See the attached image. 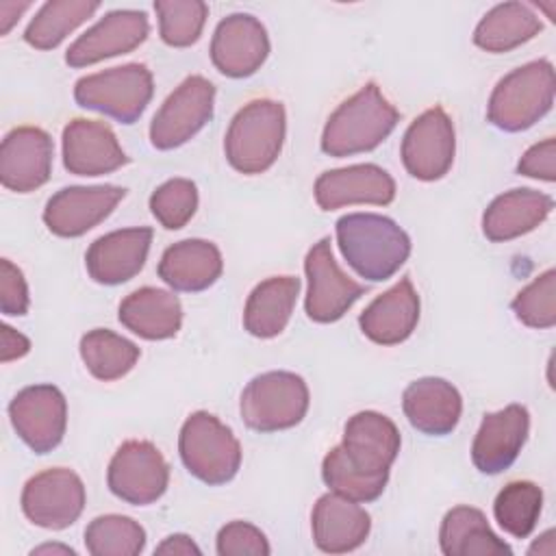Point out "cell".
Wrapping results in <instances>:
<instances>
[{"instance_id":"cell-1","label":"cell","mask_w":556,"mask_h":556,"mask_svg":"<svg viewBox=\"0 0 556 556\" xmlns=\"http://www.w3.org/2000/svg\"><path fill=\"white\" fill-rule=\"evenodd\" d=\"M337 243L348 265L365 280L391 278L410 254L408 235L384 215L350 213L337 222Z\"/></svg>"},{"instance_id":"cell-2","label":"cell","mask_w":556,"mask_h":556,"mask_svg":"<svg viewBox=\"0 0 556 556\" xmlns=\"http://www.w3.org/2000/svg\"><path fill=\"white\" fill-rule=\"evenodd\" d=\"M397 119V109L382 96L378 85L367 83L328 117L321 132V150L330 156L369 152L391 135Z\"/></svg>"},{"instance_id":"cell-3","label":"cell","mask_w":556,"mask_h":556,"mask_svg":"<svg viewBox=\"0 0 556 556\" xmlns=\"http://www.w3.org/2000/svg\"><path fill=\"white\" fill-rule=\"evenodd\" d=\"M285 106L269 98L248 102L232 117L224 150L228 163L241 174H261L269 169L285 143Z\"/></svg>"},{"instance_id":"cell-4","label":"cell","mask_w":556,"mask_h":556,"mask_svg":"<svg viewBox=\"0 0 556 556\" xmlns=\"http://www.w3.org/2000/svg\"><path fill=\"white\" fill-rule=\"evenodd\" d=\"M554 104V65L547 59L530 61L506 74L491 91L486 117L506 132L534 126Z\"/></svg>"},{"instance_id":"cell-5","label":"cell","mask_w":556,"mask_h":556,"mask_svg":"<svg viewBox=\"0 0 556 556\" xmlns=\"http://www.w3.org/2000/svg\"><path fill=\"white\" fill-rule=\"evenodd\" d=\"M182 465L206 484H226L241 467V445L232 430L206 410L191 413L178 437Z\"/></svg>"},{"instance_id":"cell-6","label":"cell","mask_w":556,"mask_h":556,"mask_svg":"<svg viewBox=\"0 0 556 556\" xmlns=\"http://www.w3.org/2000/svg\"><path fill=\"white\" fill-rule=\"evenodd\" d=\"M152 93V74L143 63H126L96 72L78 78L74 85L78 106L109 115L119 124L137 122L150 104Z\"/></svg>"},{"instance_id":"cell-7","label":"cell","mask_w":556,"mask_h":556,"mask_svg":"<svg viewBox=\"0 0 556 556\" xmlns=\"http://www.w3.org/2000/svg\"><path fill=\"white\" fill-rule=\"evenodd\" d=\"M239 410L243 424L256 432L293 428L308 410V387L293 371H265L248 382Z\"/></svg>"},{"instance_id":"cell-8","label":"cell","mask_w":556,"mask_h":556,"mask_svg":"<svg viewBox=\"0 0 556 556\" xmlns=\"http://www.w3.org/2000/svg\"><path fill=\"white\" fill-rule=\"evenodd\" d=\"M215 87L204 76L185 78L161 104L150 124V141L156 150H174L200 132L213 117Z\"/></svg>"},{"instance_id":"cell-9","label":"cell","mask_w":556,"mask_h":556,"mask_svg":"<svg viewBox=\"0 0 556 556\" xmlns=\"http://www.w3.org/2000/svg\"><path fill=\"white\" fill-rule=\"evenodd\" d=\"M109 489L115 497L132 506L156 502L169 482V467L150 441H126L117 447L106 471Z\"/></svg>"},{"instance_id":"cell-10","label":"cell","mask_w":556,"mask_h":556,"mask_svg":"<svg viewBox=\"0 0 556 556\" xmlns=\"http://www.w3.org/2000/svg\"><path fill=\"white\" fill-rule=\"evenodd\" d=\"M308 291L304 300L306 315L317 324L341 319L348 308L367 291L365 285L352 280L337 265L330 248V237L319 239L304 258Z\"/></svg>"},{"instance_id":"cell-11","label":"cell","mask_w":556,"mask_h":556,"mask_svg":"<svg viewBox=\"0 0 556 556\" xmlns=\"http://www.w3.org/2000/svg\"><path fill=\"white\" fill-rule=\"evenodd\" d=\"M85 508V484L67 467L35 473L22 491V510L39 528L65 530Z\"/></svg>"},{"instance_id":"cell-12","label":"cell","mask_w":556,"mask_h":556,"mask_svg":"<svg viewBox=\"0 0 556 556\" xmlns=\"http://www.w3.org/2000/svg\"><path fill=\"white\" fill-rule=\"evenodd\" d=\"M9 417L17 437L35 454H48L63 441L67 402L54 384H33L11 400Z\"/></svg>"},{"instance_id":"cell-13","label":"cell","mask_w":556,"mask_h":556,"mask_svg":"<svg viewBox=\"0 0 556 556\" xmlns=\"http://www.w3.org/2000/svg\"><path fill=\"white\" fill-rule=\"evenodd\" d=\"M456 152L454 124L441 106L424 111L404 132L402 139V163L406 172L417 180L443 178Z\"/></svg>"},{"instance_id":"cell-14","label":"cell","mask_w":556,"mask_h":556,"mask_svg":"<svg viewBox=\"0 0 556 556\" xmlns=\"http://www.w3.org/2000/svg\"><path fill=\"white\" fill-rule=\"evenodd\" d=\"M124 195L117 185L65 187L46 202L43 224L56 237H80L104 222Z\"/></svg>"},{"instance_id":"cell-15","label":"cell","mask_w":556,"mask_h":556,"mask_svg":"<svg viewBox=\"0 0 556 556\" xmlns=\"http://www.w3.org/2000/svg\"><path fill=\"white\" fill-rule=\"evenodd\" d=\"M267 54L269 37L254 15L232 13L217 24L211 39V61L224 76H252L265 63Z\"/></svg>"},{"instance_id":"cell-16","label":"cell","mask_w":556,"mask_h":556,"mask_svg":"<svg viewBox=\"0 0 556 556\" xmlns=\"http://www.w3.org/2000/svg\"><path fill=\"white\" fill-rule=\"evenodd\" d=\"M52 139L37 126L9 130L0 146V180L9 191L28 193L48 182L52 172Z\"/></svg>"},{"instance_id":"cell-17","label":"cell","mask_w":556,"mask_h":556,"mask_svg":"<svg viewBox=\"0 0 556 556\" xmlns=\"http://www.w3.org/2000/svg\"><path fill=\"white\" fill-rule=\"evenodd\" d=\"M148 33L150 24L143 11H111L67 48L65 61L72 67H87L109 56L126 54L143 43Z\"/></svg>"},{"instance_id":"cell-18","label":"cell","mask_w":556,"mask_h":556,"mask_svg":"<svg viewBox=\"0 0 556 556\" xmlns=\"http://www.w3.org/2000/svg\"><path fill=\"white\" fill-rule=\"evenodd\" d=\"M530 430L528 408L508 404L497 413H486L471 445V460L478 471L495 476L506 471L519 456Z\"/></svg>"},{"instance_id":"cell-19","label":"cell","mask_w":556,"mask_h":556,"mask_svg":"<svg viewBox=\"0 0 556 556\" xmlns=\"http://www.w3.org/2000/svg\"><path fill=\"white\" fill-rule=\"evenodd\" d=\"M128 163L109 124L76 117L63 128V165L76 176H102Z\"/></svg>"},{"instance_id":"cell-20","label":"cell","mask_w":556,"mask_h":556,"mask_svg":"<svg viewBox=\"0 0 556 556\" xmlns=\"http://www.w3.org/2000/svg\"><path fill=\"white\" fill-rule=\"evenodd\" d=\"M315 202L321 211H334L345 204H391L395 180L387 169L374 163L350 165L324 172L315 180Z\"/></svg>"},{"instance_id":"cell-21","label":"cell","mask_w":556,"mask_h":556,"mask_svg":"<svg viewBox=\"0 0 556 556\" xmlns=\"http://www.w3.org/2000/svg\"><path fill=\"white\" fill-rule=\"evenodd\" d=\"M400 432L395 424L376 410H361L352 415L343 428L341 450L356 469L382 476L389 473L400 452Z\"/></svg>"},{"instance_id":"cell-22","label":"cell","mask_w":556,"mask_h":556,"mask_svg":"<svg viewBox=\"0 0 556 556\" xmlns=\"http://www.w3.org/2000/svg\"><path fill=\"white\" fill-rule=\"evenodd\" d=\"M150 243L152 228L148 226L102 235L85 254L87 271L100 285H122L143 269Z\"/></svg>"},{"instance_id":"cell-23","label":"cell","mask_w":556,"mask_h":556,"mask_svg":"<svg viewBox=\"0 0 556 556\" xmlns=\"http://www.w3.org/2000/svg\"><path fill=\"white\" fill-rule=\"evenodd\" d=\"M313 541L326 554H345L361 547L371 530L369 513L334 491L321 495L311 515Z\"/></svg>"},{"instance_id":"cell-24","label":"cell","mask_w":556,"mask_h":556,"mask_svg":"<svg viewBox=\"0 0 556 556\" xmlns=\"http://www.w3.org/2000/svg\"><path fill=\"white\" fill-rule=\"evenodd\" d=\"M402 408L415 430L430 437H445L458 426L463 397L452 382L426 376L404 389Z\"/></svg>"},{"instance_id":"cell-25","label":"cell","mask_w":556,"mask_h":556,"mask_svg":"<svg viewBox=\"0 0 556 556\" xmlns=\"http://www.w3.org/2000/svg\"><path fill=\"white\" fill-rule=\"evenodd\" d=\"M419 321V295L408 276L378 295L358 317L361 330L378 345L406 341Z\"/></svg>"},{"instance_id":"cell-26","label":"cell","mask_w":556,"mask_h":556,"mask_svg":"<svg viewBox=\"0 0 556 556\" xmlns=\"http://www.w3.org/2000/svg\"><path fill=\"white\" fill-rule=\"evenodd\" d=\"M224 269L222 252L206 239H182L169 245L159 261V278L174 291H204Z\"/></svg>"},{"instance_id":"cell-27","label":"cell","mask_w":556,"mask_h":556,"mask_svg":"<svg viewBox=\"0 0 556 556\" xmlns=\"http://www.w3.org/2000/svg\"><path fill=\"white\" fill-rule=\"evenodd\" d=\"M554 200L534 189H510L497 195L482 215V232L489 241L517 239L547 219Z\"/></svg>"},{"instance_id":"cell-28","label":"cell","mask_w":556,"mask_h":556,"mask_svg":"<svg viewBox=\"0 0 556 556\" xmlns=\"http://www.w3.org/2000/svg\"><path fill=\"white\" fill-rule=\"evenodd\" d=\"M122 326L148 341L172 339L178 334L182 324L180 300L159 287H141L128 293L117 313Z\"/></svg>"},{"instance_id":"cell-29","label":"cell","mask_w":556,"mask_h":556,"mask_svg":"<svg viewBox=\"0 0 556 556\" xmlns=\"http://www.w3.org/2000/svg\"><path fill=\"white\" fill-rule=\"evenodd\" d=\"M300 293V280L295 276H271L258 282L243 311V326L258 339L278 337L293 313Z\"/></svg>"},{"instance_id":"cell-30","label":"cell","mask_w":556,"mask_h":556,"mask_svg":"<svg viewBox=\"0 0 556 556\" xmlns=\"http://www.w3.org/2000/svg\"><path fill=\"white\" fill-rule=\"evenodd\" d=\"M445 556H510L513 549L489 526L482 510L456 506L445 513L439 530Z\"/></svg>"},{"instance_id":"cell-31","label":"cell","mask_w":556,"mask_h":556,"mask_svg":"<svg viewBox=\"0 0 556 556\" xmlns=\"http://www.w3.org/2000/svg\"><path fill=\"white\" fill-rule=\"evenodd\" d=\"M543 24L526 2L495 4L476 26L473 43L486 52H508L541 33Z\"/></svg>"},{"instance_id":"cell-32","label":"cell","mask_w":556,"mask_h":556,"mask_svg":"<svg viewBox=\"0 0 556 556\" xmlns=\"http://www.w3.org/2000/svg\"><path fill=\"white\" fill-rule=\"evenodd\" d=\"M139 348L109 328H96L80 339V358L89 374L102 382L126 376L139 361Z\"/></svg>"},{"instance_id":"cell-33","label":"cell","mask_w":556,"mask_h":556,"mask_svg":"<svg viewBox=\"0 0 556 556\" xmlns=\"http://www.w3.org/2000/svg\"><path fill=\"white\" fill-rule=\"evenodd\" d=\"M98 9H100V2L50 0L37 11V15L26 26L24 39L37 50H52L72 30H76L83 22H87Z\"/></svg>"},{"instance_id":"cell-34","label":"cell","mask_w":556,"mask_h":556,"mask_svg":"<svg viewBox=\"0 0 556 556\" xmlns=\"http://www.w3.org/2000/svg\"><path fill=\"white\" fill-rule=\"evenodd\" d=\"M543 508V491L528 480L508 482L493 502L495 521L515 539H526L536 528Z\"/></svg>"},{"instance_id":"cell-35","label":"cell","mask_w":556,"mask_h":556,"mask_svg":"<svg viewBox=\"0 0 556 556\" xmlns=\"http://www.w3.org/2000/svg\"><path fill=\"white\" fill-rule=\"evenodd\" d=\"M91 556H137L146 547V530L124 515H100L85 530Z\"/></svg>"},{"instance_id":"cell-36","label":"cell","mask_w":556,"mask_h":556,"mask_svg":"<svg viewBox=\"0 0 556 556\" xmlns=\"http://www.w3.org/2000/svg\"><path fill=\"white\" fill-rule=\"evenodd\" d=\"M321 478L330 486V491L354 500L358 504L374 502L384 493V486L389 482V473L382 476H371L354 465L348 463L341 445L332 447L321 463Z\"/></svg>"},{"instance_id":"cell-37","label":"cell","mask_w":556,"mask_h":556,"mask_svg":"<svg viewBox=\"0 0 556 556\" xmlns=\"http://www.w3.org/2000/svg\"><path fill=\"white\" fill-rule=\"evenodd\" d=\"M159 33L167 46L187 48L202 35L208 7L202 0H156Z\"/></svg>"},{"instance_id":"cell-38","label":"cell","mask_w":556,"mask_h":556,"mask_svg":"<svg viewBox=\"0 0 556 556\" xmlns=\"http://www.w3.org/2000/svg\"><path fill=\"white\" fill-rule=\"evenodd\" d=\"M198 208V187L189 178H172L150 195V211L167 230L182 228Z\"/></svg>"},{"instance_id":"cell-39","label":"cell","mask_w":556,"mask_h":556,"mask_svg":"<svg viewBox=\"0 0 556 556\" xmlns=\"http://www.w3.org/2000/svg\"><path fill=\"white\" fill-rule=\"evenodd\" d=\"M513 311L530 328H552L556 324V271L547 269L523 287L513 300Z\"/></svg>"},{"instance_id":"cell-40","label":"cell","mask_w":556,"mask_h":556,"mask_svg":"<svg viewBox=\"0 0 556 556\" xmlns=\"http://www.w3.org/2000/svg\"><path fill=\"white\" fill-rule=\"evenodd\" d=\"M219 556H267L271 552L265 534L248 521H230L217 532Z\"/></svg>"},{"instance_id":"cell-41","label":"cell","mask_w":556,"mask_h":556,"mask_svg":"<svg viewBox=\"0 0 556 556\" xmlns=\"http://www.w3.org/2000/svg\"><path fill=\"white\" fill-rule=\"evenodd\" d=\"M28 287L24 274L9 258L0 261V308L4 315L28 313Z\"/></svg>"},{"instance_id":"cell-42","label":"cell","mask_w":556,"mask_h":556,"mask_svg":"<svg viewBox=\"0 0 556 556\" xmlns=\"http://www.w3.org/2000/svg\"><path fill=\"white\" fill-rule=\"evenodd\" d=\"M517 172L528 178H539L545 182L556 180V141L547 137L530 146L517 163Z\"/></svg>"},{"instance_id":"cell-43","label":"cell","mask_w":556,"mask_h":556,"mask_svg":"<svg viewBox=\"0 0 556 556\" xmlns=\"http://www.w3.org/2000/svg\"><path fill=\"white\" fill-rule=\"evenodd\" d=\"M28 350H30V341L22 332H17V330H13L11 326L4 324L2 326V354H0V361L9 363L13 358H22L24 354H28Z\"/></svg>"},{"instance_id":"cell-44","label":"cell","mask_w":556,"mask_h":556,"mask_svg":"<svg viewBox=\"0 0 556 556\" xmlns=\"http://www.w3.org/2000/svg\"><path fill=\"white\" fill-rule=\"evenodd\" d=\"M154 554H169V556H200V547L187 534H169L161 545H156Z\"/></svg>"},{"instance_id":"cell-45","label":"cell","mask_w":556,"mask_h":556,"mask_svg":"<svg viewBox=\"0 0 556 556\" xmlns=\"http://www.w3.org/2000/svg\"><path fill=\"white\" fill-rule=\"evenodd\" d=\"M30 2H0V33L7 35Z\"/></svg>"},{"instance_id":"cell-46","label":"cell","mask_w":556,"mask_h":556,"mask_svg":"<svg viewBox=\"0 0 556 556\" xmlns=\"http://www.w3.org/2000/svg\"><path fill=\"white\" fill-rule=\"evenodd\" d=\"M556 552V543H554V530H547L539 536V541H534L528 549V554H545V556H554Z\"/></svg>"},{"instance_id":"cell-47","label":"cell","mask_w":556,"mask_h":556,"mask_svg":"<svg viewBox=\"0 0 556 556\" xmlns=\"http://www.w3.org/2000/svg\"><path fill=\"white\" fill-rule=\"evenodd\" d=\"M70 554V556H74L76 552L72 549V547H67V545H50V543H46V545H41V547H35L30 554L35 556V554Z\"/></svg>"}]
</instances>
